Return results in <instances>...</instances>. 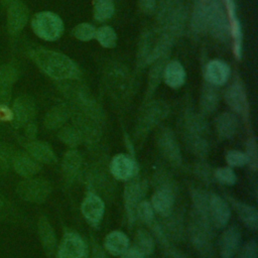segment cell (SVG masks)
I'll return each instance as SVG.
<instances>
[{
  "label": "cell",
  "mask_w": 258,
  "mask_h": 258,
  "mask_svg": "<svg viewBox=\"0 0 258 258\" xmlns=\"http://www.w3.org/2000/svg\"><path fill=\"white\" fill-rule=\"evenodd\" d=\"M25 55L44 75L55 81L76 79L80 76L77 64L69 56L58 51L35 47L27 49Z\"/></svg>",
  "instance_id": "cell-1"
},
{
  "label": "cell",
  "mask_w": 258,
  "mask_h": 258,
  "mask_svg": "<svg viewBox=\"0 0 258 258\" xmlns=\"http://www.w3.org/2000/svg\"><path fill=\"white\" fill-rule=\"evenodd\" d=\"M184 139L190 151L197 156L204 158L209 152V142L205 138L207 124L198 114L188 113L183 120Z\"/></svg>",
  "instance_id": "cell-2"
},
{
  "label": "cell",
  "mask_w": 258,
  "mask_h": 258,
  "mask_svg": "<svg viewBox=\"0 0 258 258\" xmlns=\"http://www.w3.org/2000/svg\"><path fill=\"white\" fill-rule=\"evenodd\" d=\"M213 228L214 226L199 217L191 215L187 227V235L192 247L203 258H213Z\"/></svg>",
  "instance_id": "cell-3"
},
{
  "label": "cell",
  "mask_w": 258,
  "mask_h": 258,
  "mask_svg": "<svg viewBox=\"0 0 258 258\" xmlns=\"http://www.w3.org/2000/svg\"><path fill=\"white\" fill-rule=\"evenodd\" d=\"M52 190L51 182L43 177H24L15 186L17 197L27 203L42 204L50 196Z\"/></svg>",
  "instance_id": "cell-4"
},
{
  "label": "cell",
  "mask_w": 258,
  "mask_h": 258,
  "mask_svg": "<svg viewBox=\"0 0 258 258\" xmlns=\"http://www.w3.org/2000/svg\"><path fill=\"white\" fill-rule=\"evenodd\" d=\"M208 29L218 39L225 41L230 37V22L226 8L221 0H203Z\"/></svg>",
  "instance_id": "cell-5"
},
{
  "label": "cell",
  "mask_w": 258,
  "mask_h": 258,
  "mask_svg": "<svg viewBox=\"0 0 258 258\" xmlns=\"http://www.w3.org/2000/svg\"><path fill=\"white\" fill-rule=\"evenodd\" d=\"M33 33L45 41L58 39L63 31V23L60 17L51 11H40L35 13L30 20Z\"/></svg>",
  "instance_id": "cell-6"
},
{
  "label": "cell",
  "mask_w": 258,
  "mask_h": 258,
  "mask_svg": "<svg viewBox=\"0 0 258 258\" xmlns=\"http://www.w3.org/2000/svg\"><path fill=\"white\" fill-rule=\"evenodd\" d=\"M11 126L18 130L26 124L34 121L36 116V104L33 98L26 94H21L12 99L10 104Z\"/></svg>",
  "instance_id": "cell-7"
},
{
  "label": "cell",
  "mask_w": 258,
  "mask_h": 258,
  "mask_svg": "<svg viewBox=\"0 0 258 258\" xmlns=\"http://www.w3.org/2000/svg\"><path fill=\"white\" fill-rule=\"evenodd\" d=\"M5 28L9 38L15 39L29 21L28 6L22 0L14 1L5 8Z\"/></svg>",
  "instance_id": "cell-8"
},
{
  "label": "cell",
  "mask_w": 258,
  "mask_h": 258,
  "mask_svg": "<svg viewBox=\"0 0 258 258\" xmlns=\"http://www.w3.org/2000/svg\"><path fill=\"white\" fill-rule=\"evenodd\" d=\"M146 181L137 178V175L129 179L124 187V208L128 224L133 226L136 219V208L146 192Z\"/></svg>",
  "instance_id": "cell-9"
},
{
  "label": "cell",
  "mask_w": 258,
  "mask_h": 258,
  "mask_svg": "<svg viewBox=\"0 0 258 258\" xmlns=\"http://www.w3.org/2000/svg\"><path fill=\"white\" fill-rule=\"evenodd\" d=\"M56 258H84L87 255V245L83 238L76 232L63 234L56 247Z\"/></svg>",
  "instance_id": "cell-10"
},
{
  "label": "cell",
  "mask_w": 258,
  "mask_h": 258,
  "mask_svg": "<svg viewBox=\"0 0 258 258\" xmlns=\"http://www.w3.org/2000/svg\"><path fill=\"white\" fill-rule=\"evenodd\" d=\"M167 113L168 108L162 102L155 101L148 104L139 118L137 125V134L139 136L146 135L152 127L157 125L162 119L166 117Z\"/></svg>",
  "instance_id": "cell-11"
},
{
  "label": "cell",
  "mask_w": 258,
  "mask_h": 258,
  "mask_svg": "<svg viewBox=\"0 0 258 258\" xmlns=\"http://www.w3.org/2000/svg\"><path fill=\"white\" fill-rule=\"evenodd\" d=\"M18 140L23 150L38 163L52 164L56 161V156L48 143L36 139L19 138Z\"/></svg>",
  "instance_id": "cell-12"
},
{
  "label": "cell",
  "mask_w": 258,
  "mask_h": 258,
  "mask_svg": "<svg viewBox=\"0 0 258 258\" xmlns=\"http://www.w3.org/2000/svg\"><path fill=\"white\" fill-rule=\"evenodd\" d=\"M81 212L87 223L97 228L103 219L105 204L97 194L88 192L81 205Z\"/></svg>",
  "instance_id": "cell-13"
},
{
  "label": "cell",
  "mask_w": 258,
  "mask_h": 258,
  "mask_svg": "<svg viewBox=\"0 0 258 258\" xmlns=\"http://www.w3.org/2000/svg\"><path fill=\"white\" fill-rule=\"evenodd\" d=\"M159 150L163 157L173 166H179L182 161L181 153L173 132L169 129L163 130L157 141Z\"/></svg>",
  "instance_id": "cell-14"
},
{
  "label": "cell",
  "mask_w": 258,
  "mask_h": 258,
  "mask_svg": "<svg viewBox=\"0 0 258 258\" xmlns=\"http://www.w3.org/2000/svg\"><path fill=\"white\" fill-rule=\"evenodd\" d=\"M111 174L119 180H129L138 173V164L133 157L126 154L115 155L110 162Z\"/></svg>",
  "instance_id": "cell-15"
},
{
  "label": "cell",
  "mask_w": 258,
  "mask_h": 258,
  "mask_svg": "<svg viewBox=\"0 0 258 258\" xmlns=\"http://www.w3.org/2000/svg\"><path fill=\"white\" fill-rule=\"evenodd\" d=\"M209 212L214 227L223 228L229 223L231 218V208L222 197L216 194H210Z\"/></svg>",
  "instance_id": "cell-16"
},
{
  "label": "cell",
  "mask_w": 258,
  "mask_h": 258,
  "mask_svg": "<svg viewBox=\"0 0 258 258\" xmlns=\"http://www.w3.org/2000/svg\"><path fill=\"white\" fill-rule=\"evenodd\" d=\"M37 235L41 244V247L47 257H51L56 251V237L54 230L46 216L40 215L36 224Z\"/></svg>",
  "instance_id": "cell-17"
},
{
  "label": "cell",
  "mask_w": 258,
  "mask_h": 258,
  "mask_svg": "<svg viewBox=\"0 0 258 258\" xmlns=\"http://www.w3.org/2000/svg\"><path fill=\"white\" fill-rule=\"evenodd\" d=\"M11 170L22 178L31 177L35 176L41 170V164L34 160L24 150L17 149L12 160Z\"/></svg>",
  "instance_id": "cell-18"
},
{
  "label": "cell",
  "mask_w": 258,
  "mask_h": 258,
  "mask_svg": "<svg viewBox=\"0 0 258 258\" xmlns=\"http://www.w3.org/2000/svg\"><path fill=\"white\" fill-rule=\"evenodd\" d=\"M225 100L229 107L236 113L243 115L245 118L248 116L249 106L248 100L243 86L236 82L230 86L225 93Z\"/></svg>",
  "instance_id": "cell-19"
},
{
  "label": "cell",
  "mask_w": 258,
  "mask_h": 258,
  "mask_svg": "<svg viewBox=\"0 0 258 258\" xmlns=\"http://www.w3.org/2000/svg\"><path fill=\"white\" fill-rule=\"evenodd\" d=\"M225 8L230 22V35L234 39L233 49L235 55L240 58L242 55V27L236 13V5L234 0H225Z\"/></svg>",
  "instance_id": "cell-20"
},
{
  "label": "cell",
  "mask_w": 258,
  "mask_h": 258,
  "mask_svg": "<svg viewBox=\"0 0 258 258\" xmlns=\"http://www.w3.org/2000/svg\"><path fill=\"white\" fill-rule=\"evenodd\" d=\"M228 202L231 204L239 220L246 228L251 231H256L258 229V212L256 208L232 197H228Z\"/></svg>",
  "instance_id": "cell-21"
},
{
  "label": "cell",
  "mask_w": 258,
  "mask_h": 258,
  "mask_svg": "<svg viewBox=\"0 0 258 258\" xmlns=\"http://www.w3.org/2000/svg\"><path fill=\"white\" fill-rule=\"evenodd\" d=\"M241 244V234L237 227H230L224 231L220 239L221 258H233Z\"/></svg>",
  "instance_id": "cell-22"
},
{
  "label": "cell",
  "mask_w": 258,
  "mask_h": 258,
  "mask_svg": "<svg viewBox=\"0 0 258 258\" xmlns=\"http://www.w3.org/2000/svg\"><path fill=\"white\" fill-rule=\"evenodd\" d=\"M82 168V155L72 149L64 153L61 160V174L67 183H72L78 177Z\"/></svg>",
  "instance_id": "cell-23"
},
{
  "label": "cell",
  "mask_w": 258,
  "mask_h": 258,
  "mask_svg": "<svg viewBox=\"0 0 258 258\" xmlns=\"http://www.w3.org/2000/svg\"><path fill=\"white\" fill-rule=\"evenodd\" d=\"M231 74L230 67L223 60L213 59L206 66V80L213 86H223L228 81Z\"/></svg>",
  "instance_id": "cell-24"
},
{
  "label": "cell",
  "mask_w": 258,
  "mask_h": 258,
  "mask_svg": "<svg viewBox=\"0 0 258 258\" xmlns=\"http://www.w3.org/2000/svg\"><path fill=\"white\" fill-rule=\"evenodd\" d=\"M175 192L166 189V188H158L155 190L151 198V206L157 214L160 216L167 217L172 211L174 206Z\"/></svg>",
  "instance_id": "cell-25"
},
{
  "label": "cell",
  "mask_w": 258,
  "mask_h": 258,
  "mask_svg": "<svg viewBox=\"0 0 258 258\" xmlns=\"http://www.w3.org/2000/svg\"><path fill=\"white\" fill-rule=\"evenodd\" d=\"M189 194L192 203V214L212 224L209 212L210 194L201 188H190Z\"/></svg>",
  "instance_id": "cell-26"
},
{
  "label": "cell",
  "mask_w": 258,
  "mask_h": 258,
  "mask_svg": "<svg viewBox=\"0 0 258 258\" xmlns=\"http://www.w3.org/2000/svg\"><path fill=\"white\" fill-rule=\"evenodd\" d=\"M129 247V239L121 231H112L104 239V250L113 256H120Z\"/></svg>",
  "instance_id": "cell-27"
},
{
  "label": "cell",
  "mask_w": 258,
  "mask_h": 258,
  "mask_svg": "<svg viewBox=\"0 0 258 258\" xmlns=\"http://www.w3.org/2000/svg\"><path fill=\"white\" fill-rule=\"evenodd\" d=\"M165 222L161 225L164 233L170 241H178L183 236L184 225L182 216L179 213H173V211L167 216L164 217Z\"/></svg>",
  "instance_id": "cell-28"
},
{
  "label": "cell",
  "mask_w": 258,
  "mask_h": 258,
  "mask_svg": "<svg viewBox=\"0 0 258 258\" xmlns=\"http://www.w3.org/2000/svg\"><path fill=\"white\" fill-rule=\"evenodd\" d=\"M216 128L222 139H231L238 130V119L232 113H222L216 119Z\"/></svg>",
  "instance_id": "cell-29"
},
{
  "label": "cell",
  "mask_w": 258,
  "mask_h": 258,
  "mask_svg": "<svg viewBox=\"0 0 258 258\" xmlns=\"http://www.w3.org/2000/svg\"><path fill=\"white\" fill-rule=\"evenodd\" d=\"M164 81L172 89H177L184 84L185 71L179 61L171 60L166 63L164 68Z\"/></svg>",
  "instance_id": "cell-30"
},
{
  "label": "cell",
  "mask_w": 258,
  "mask_h": 258,
  "mask_svg": "<svg viewBox=\"0 0 258 258\" xmlns=\"http://www.w3.org/2000/svg\"><path fill=\"white\" fill-rule=\"evenodd\" d=\"M69 118V111L62 106H55L45 114L43 118V126L47 130H55L60 128Z\"/></svg>",
  "instance_id": "cell-31"
},
{
  "label": "cell",
  "mask_w": 258,
  "mask_h": 258,
  "mask_svg": "<svg viewBox=\"0 0 258 258\" xmlns=\"http://www.w3.org/2000/svg\"><path fill=\"white\" fill-rule=\"evenodd\" d=\"M20 77V70L14 60L0 64V86L12 87Z\"/></svg>",
  "instance_id": "cell-32"
},
{
  "label": "cell",
  "mask_w": 258,
  "mask_h": 258,
  "mask_svg": "<svg viewBox=\"0 0 258 258\" xmlns=\"http://www.w3.org/2000/svg\"><path fill=\"white\" fill-rule=\"evenodd\" d=\"M17 149L12 143L0 140V175L11 171L12 160Z\"/></svg>",
  "instance_id": "cell-33"
},
{
  "label": "cell",
  "mask_w": 258,
  "mask_h": 258,
  "mask_svg": "<svg viewBox=\"0 0 258 258\" xmlns=\"http://www.w3.org/2000/svg\"><path fill=\"white\" fill-rule=\"evenodd\" d=\"M155 241L150 233L143 229H139L134 237V246L144 256L150 255L154 250Z\"/></svg>",
  "instance_id": "cell-34"
},
{
  "label": "cell",
  "mask_w": 258,
  "mask_h": 258,
  "mask_svg": "<svg viewBox=\"0 0 258 258\" xmlns=\"http://www.w3.org/2000/svg\"><path fill=\"white\" fill-rule=\"evenodd\" d=\"M219 103V94L211 87L207 86L201 96V108L205 113H212L216 110Z\"/></svg>",
  "instance_id": "cell-35"
},
{
  "label": "cell",
  "mask_w": 258,
  "mask_h": 258,
  "mask_svg": "<svg viewBox=\"0 0 258 258\" xmlns=\"http://www.w3.org/2000/svg\"><path fill=\"white\" fill-rule=\"evenodd\" d=\"M115 5L113 0H95L94 17L97 21H105L113 16Z\"/></svg>",
  "instance_id": "cell-36"
},
{
  "label": "cell",
  "mask_w": 258,
  "mask_h": 258,
  "mask_svg": "<svg viewBox=\"0 0 258 258\" xmlns=\"http://www.w3.org/2000/svg\"><path fill=\"white\" fill-rule=\"evenodd\" d=\"M17 211L11 201L0 191V222L12 223L16 220Z\"/></svg>",
  "instance_id": "cell-37"
},
{
  "label": "cell",
  "mask_w": 258,
  "mask_h": 258,
  "mask_svg": "<svg viewBox=\"0 0 258 258\" xmlns=\"http://www.w3.org/2000/svg\"><path fill=\"white\" fill-rule=\"evenodd\" d=\"M192 27L197 32H204L208 29L206 11L203 0H198L192 12Z\"/></svg>",
  "instance_id": "cell-38"
},
{
  "label": "cell",
  "mask_w": 258,
  "mask_h": 258,
  "mask_svg": "<svg viewBox=\"0 0 258 258\" xmlns=\"http://www.w3.org/2000/svg\"><path fill=\"white\" fill-rule=\"evenodd\" d=\"M95 37L97 38L99 43L106 48L114 47L117 41V35L115 33V30L110 26H102L98 28L96 30Z\"/></svg>",
  "instance_id": "cell-39"
},
{
  "label": "cell",
  "mask_w": 258,
  "mask_h": 258,
  "mask_svg": "<svg viewBox=\"0 0 258 258\" xmlns=\"http://www.w3.org/2000/svg\"><path fill=\"white\" fill-rule=\"evenodd\" d=\"M245 155L249 168L253 171H256L258 168V148L257 141L254 136L249 137L246 142Z\"/></svg>",
  "instance_id": "cell-40"
},
{
  "label": "cell",
  "mask_w": 258,
  "mask_h": 258,
  "mask_svg": "<svg viewBox=\"0 0 258 258\" xmlns=\"http://www.w3.org/2000/svg\"><path fill=\"white\" fill-rule=\"evenodd\" d=\"M58 138L61 142L69 146H77L82 141V134L76 128L64 127L59 130Z\"/></svg>",
  "instance_id": "cell-41"
},
{
  "label": "cell",
  "mask_w": 258,
  "mask_h": 258,
  "mask_svg": "<svg viewBox=\"0 0 258 258\" xmlns=\"http://www.w3.org/2000/svg\"><path fill=\"white\" fill-rule=\"evenodd\" d=\"M153 183L158 188H166L176 192V183L173 178L164 170H157L153 174Z\"/></svg>",
  "instance_id": "cell-42"
},
{
  "label": "cell",
  "mask_w": 258,
  "mask_h": 258,
  "mask_svg": "<svg viewBox=\"0 0 258 258\" xmlns=\"http://www.w3.org/2000/svg\"><path fill=\"white\" fill-rule=\"evenodd\" d=\"M136 219L147 225H150L154 221V210L150 202L141 201L138 204L136 208Z\"/></svg>",
  "instance_id": "cell-43"
},
{
  "label": "cell",
  "mask_w": 258,
  "mask_h": 258,
  "mask_svg": "<svg viewBox=\"0 0 258 258\" xmlns=\"http://www.w3.org/2000/svg\"><path fill=\"white\" fill-rule=\"evenodd\" d=\"M214 178L227 185H233L237 181L235 171L229 166H222L214 169Z\"/></svg>",
  "instance_id": "cell-44"
},
{
  "label": "cell",
  "mask_w": 258,
  "mask_h": 258,
  "mask_svg": "<svg viewBox=\"0 0 258 258\" xmlns=\"http://www.w3.org/2000/svg\"><path fill=\"white\" fill-rule=\"evenodd\" d=\"M96 28L95 26H93L92 24L89 23H81L78 24L74 30H73V34L80 40L83 41H88L91 40L92 38L95 37L96 35Z\"/></svg>",
  "instance_id": "cell-45"
},
{
  "label": "cell",
  "mask_w": 258,
  "mask_h": 258,
  "mask_svg": "<svg viewBox=\"0 0 258 258\" xmlns=\"http://www.w3.org/2000/svg\"><path fill=\"white\" fill-rule=\"evenodd\" d=\"M226 161L230 167H241L247 164L245 153L239 150H229L226 153Z\"/></svg>",
  "instance_id": "cell-46"
},
{
  "label": "cell",
  "mask_w": 258,
  "mask_h": 258,
  "mask_svg": "<svg viewBox=\"0 0 258 258\" xmlns=\"http://www.w3.org/2000/svg\"><path fill=\"white\" fill-rule=\"evenodd\" d=\"M159 245L163 248V251L165 253L166 258H190L178 249H176L172 244L171 241L168 238H163L158 241Z\"/></svg>",
  "instance_id": "cell-47"
},
{
  "label": "cell",
  "mask_w": 258,
  "mask_h": 258,
  "mask_svg": "<svg viewBox=\"0 0 258 258\" xmlns=\"http://www.w3.org/2000/svg\"><path fill=\"white\" fill-rule=\"evenodd\" d=\"M236 258H258V245L254 239L247 241L240 249Z\"/></svg>",
  "instance_id": "cell-48"
},
{
  "label": "cell",
  "mask_w": 258,
  "mask_h": 258,
  "mask_svg": "<svg viewBox=\"0 0 258 258\" xmlns=\"http://www.w3.org/2000/svg\"><path fill=\"white\" fill-rule=\"evenodd\" d=\"M194 170L197 177L205 182H211L214 178V170L209 164L205 162H200L196 164Z\"/></svg>",
  "instance_id": "cell-49"
},
{
  "label": "cell",
  "mask_w": 258,
  "mask_h": 258,
  "mask_svg": "<svg viewBox=\"0 0 258 258\" xmlns=\"http://www.w3.org/2000/svg\"><path fill=\"white\" fill-rule=\"evenodd\" d=\"M12 94L13 88L0 86V109L7 108L10 106L12 101Z\"/></svg>",
  "instance_id": "cell-50"
},
{
  "label": "cell",
  "mask_w": 258,
  "mask_h": 258,
  "mask_svg": "<svg viewBox=\"0 0 258 258\" xmlns=\"http://www.w3.org/2000/svg\"><path fill=\"white\" fill-rule=\"evenodd\" d=\"M91 258H108L104 248H102L95 240H92Z\"/></svg>",
  "instance_id": "cell-51"
},
{
  "label": "cell",
  "mask_w": 258,
  "mask_h": 258,
  "mask_svg": "<svg viewBox=\"0 0 258 258\" xmlns=\"http://www.w3.org/2000/svg\"><path fill=\"white\" fill-rule=\"evenodd\" d=\"M24 135H25V139H35L36 136V132H37V126L35 124L34 121L26 124L24 127Z\"/></svg>",
  "instance_id": "cell-52"
},
{
  "label": "cell",
  "mask_w": 258,
  "mask_h": 258,
  "mask_svg": "<svg viewBox=\"0 0 258 258\" xmlns=\"http://www.w3.org/2000/svg\"><path fill=\"white\" fill-rule=\"evenodd\" d=\"M140 8L145 13H152L156 8L155 0H140Z\"/></svg>",
  "instance_id": "cell-53"
},
{
  "label": "cell",
  "mask_w": 258,
  "mask_h": 258,
  "mask_svg": "<svg viewBox=\"0 0 258 258\" xmlns=\"http://www.w3.org/2000/svg\"><path fill=\"white\" fill-rule=\"evenodd\" d=\"M120 256L121 258H145V256L140 253L135 247H128Z\"/></svg>",
  "instance_id": "cell-54"
},
{
  "label": "cell",
  "mask_w": 258,
  "mask_h": 258,
  "mask_svg": "<svg viewBox=\"0 0 258 258\" xmlns=\"http://www.w3.org/2000/svg\"><path fill=\"white\" fill-rule=\"evenodd\" d=\"M14 1H17V0H0V5H1L3 8H6L9 4L13 3Z\"/></svg>",
  "instance_id": "cell-55"
},
{
  "label": "cell",
  "mask_w": 258,
  "mask_h": 258,
  "mask_svg": "<svg viewBox=\"0 0 258 258\" xmlns=\"http://www.w3.org/2000/svg\"><path fill=\"white\" fill-rule=\"evenodd\" d=\"M0 258H1V257H0Z\"/></svg>",
  "instance_id": "cell-56"
}]
</instances>
